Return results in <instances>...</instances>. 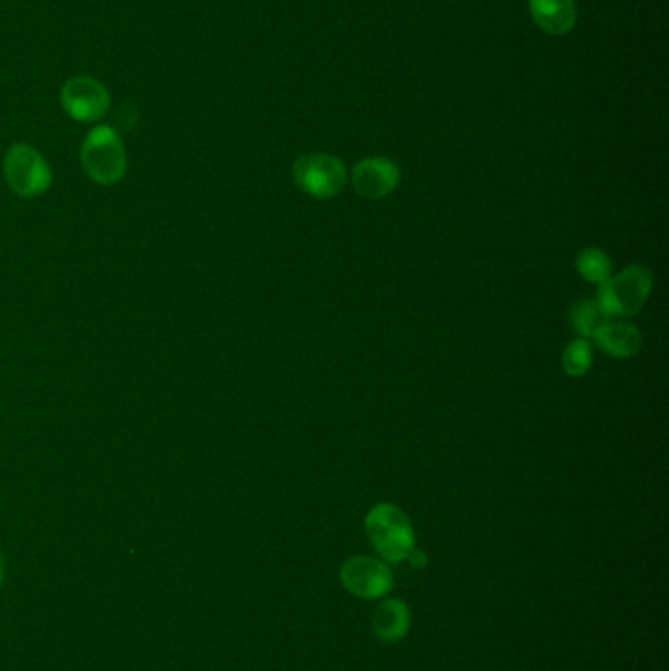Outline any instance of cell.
I'll use <instances>...</instances> for the list:
<instances>
[{"label": "cell", "instance_id": "cell-16", "mask_svg": "<svg viewBox=\"0 0 669 671\" xmlns=\"http://www.w3.org/2000/svg\"><path fill=\"white\" fill-rule=\"evenodd\" d=\"M2 581H4V556L0 551V587H2Z\"/></svg>", "mask_w": 669, "mask_h": 671}, {"label": "cell", "instance_id": "cell-8", "mask_svg": "<svg viewBox=\"0 0 669 671\" xmlns=\"http://www.w3.org/2000/svg\"><path fill=\"white\" fill-rule=\"evenodd\" d=\"M399 167L391 159L371 157L353 167L352 183L356 193L363 198H383L399 185Z\"/></svg>", "mask_w": 669, "mask_h": 671}, {"label": "cell", "instance_id": "cell-11", "mask_svg": "<svg viewBox=\"0 0 669 671\" xmlns=\"http://www.w3.org/2000/svg\"><path fill=\"white\" fill-rule=\"evenodd\" d=\"M593 338L603 352L613 358H630L638 353L642 345V336L638 328L628 322H605Z\"/></svg>", "mask_w": 669, "mask_h": 671}, {"label": "cell", "instance_id": "cell-15", "mask_svg": "<svg viewBox=\"0 0 669 671\" xmlns=\"http://www.w3.org/2000/svg\"><path fill=\"white\" fill-rule=\"evenodd\" d=\"M406 561H409L414 569H424L426 568V564H429V556H426V551L419 550V548L414 546L411 554L406 556Z\"/></svg>", "mask_w": 669, "mask_h": 671}, {"label": "cell", "instance_id": "cell-12", "mask_svg": "<svg viewBox=\"0 0 669 671\" xmlns=\"http://www.w3.org/2000/svg\"><path fill=\"white\" fill-rule=\"evenodd\" d=\"M605 322H609V314L597 301L577 302L572 309V324L581 336H595Z\"/></svg>", "mask_w": 669, "mask_h": 671}, {"label": "cell", "instance_id": "cell-5", "mask_svg": "<svg viewBox=\"0 0 669 671\" xmlns=\"http://www.w3.org/2000/svg\"><path fill=\"white\" fill-rule=\"evenodd\" d=\"M340 581L346 591L360 599H383L393 591V571L387 561L371 556H353L348 558L340 568Z\"/></svg>", "mask_w": 669, "mask_h": 671}, {"label": "cell", "instance_id": "cell-6", "mask_svg": "<svg viewBox=\"0 0 669 671\" xmlns=\"http://www.w3.org/2000/svg\"><path fill=\"white\" fill-rule=\"evenodd\" d=\"M292 175L297 185L315 198L336 197L346 185V167L334 155H305L292 167Z\"/></svg>", "mask_w": 669, "mask_h": 671}, {"label": "cell", "instance_id": "cell-14", "mask_svg": "<svg viewBox=\"0 0 669 671\" xmlns=\"http://www.w3.org/2000/svg\"><path fill=\"white\" fill-rule=\"evenodd\" d=\"M591 345H589V342L585 338L574 340L572 344L567 345L566 350H564V355H562L564 371H566L567 375H572V378H581V375H585L589 371V368H591Z\"/></svg>", "mask_w": 669, "mask_h": 671}, {"label": "cell", "instance_id": "cell-2", "mask_svg": "<svg viewBox=\"0 0 669 671\" xmlns=\"http://www.w3.org/2000/svg\"><path fill=\"white\" fill-rule=\"evenodd\" d=\"M81 165L99 185L109 187L121 183L128 167L121 134L106 124L91 130L81 146Z\"/></svg>", "mask_w": 669, "mask_h": 671}, {"label": "cell", "instance_id": "cell-1", "mask_svg": "<svg viewBox=\"0 0 669 671\" xmlns=\"http://www.w3.org/2000/svg\"><path fill=\"white\" fill-rule=\"evenodd\" d=\"M369 543L387 564H401L414 548L411 520L391 503L375 505L366 517Z\"/></svg>", "mask_w": 669, "mask_h": 671}, {"label": "cell", "instance_id": "cell-9", "mask_svg": "<svg viewBox=\"0 0 669 671\" xmlns=\"http://www.w3.org/2000/svg\"><path fill=\"white\" fill-rule=\"evenodd\" d=\"M371 629L383 642H399L411 629L409 605L401 599H383L371 617Z\"/></svg>", "mask_w": 669, "mask_h": 671}, {"label": "cell", "instance_id": "cell-3", "mask_svg": "<svg viewBox=\"0 0 669 671\" xmlns=\"http://www.w3.org/2000/svg\"><path fill=\"white\" fill-rule=\"evenodd\" d=\"M652 291V273L642 266H630L618 273L609 277L599 289L601 309L613 317H630L642 309L644 302L648 301Z\"/></svg>", "mask_w": 669, "mask_h": 671}, {"label": "cell", "instance_id": "cell-4", "mask_svg": "<svg viewBox=\"0 0 669 671\" xmlns=\"http://www.w3.org/2000/svg\"><path fill=\"white\" fill-rule=\"evenodd\" d=\"M4 177L18 197L35 198L52 187L53 175L43 155L28 144H14L4 155Z\"/></svg>", "mask_w": 669, "mask_h": 671}, {"label": "cell", "instance_id": "cell-10", "mask_svg": "<svg viewBox=\"0 0 669 671\" xmlns=\"http://www.w3.org/2000/svg\"><path fill=\"white\" fill-rule=\"evenodd\" d=\"M534 22L548 34L564 35L577 20L575 0H531Z\"/></svg>", "mask_w": 669, "mask_h": 671}, {"label": "cell", "instance_id": "cell-7", "mask_svg": "<svg viewBox=\"0 0 669 671\" xmlns=\"http://www.w3.org/2000/svg\"><path fill=\"white\" fill-rule=\"evenodd\" d=\"M61 106L73 121L96 122L111 109V95L96 79L71 78L61 89Z\"/></svg>", "mask_w": 669, "mask_h": 671}, {"label": "cell", "instance_id": "cell-13", "mask_svg": "<svg viewBox=\"0 0 669 671\" xmlns=\"http://www.w3.org/2000/svg\"><path fill=\"white\" fill-rule=\"evenodd\" d=\"M577 271L591 283L603 285L610 277V259L605 251L587 248L577 256Z\"/></svg>", "mask_w": 669, "mask_h": 671}]
</instances>
